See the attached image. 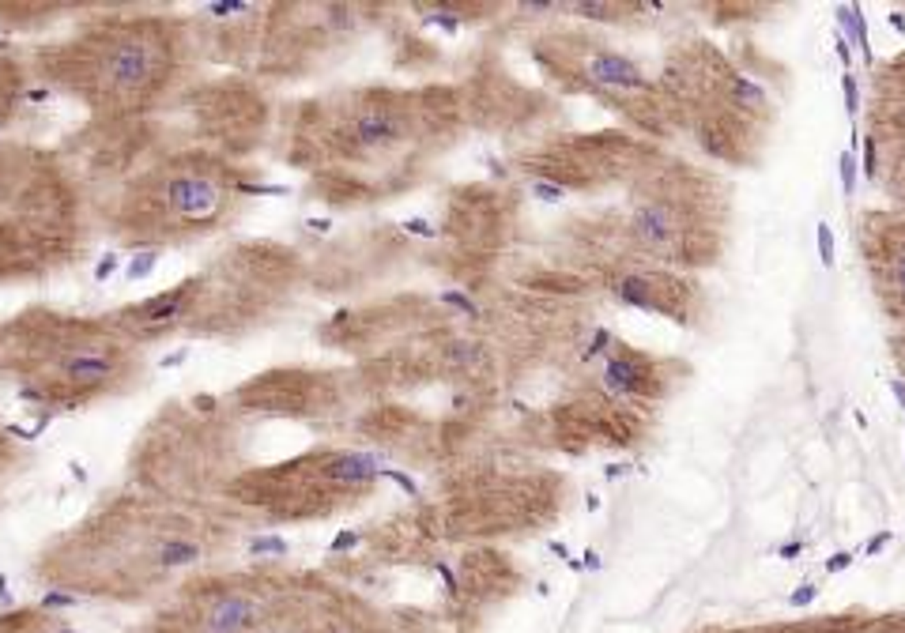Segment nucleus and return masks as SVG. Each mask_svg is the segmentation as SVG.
<instances>
[{
	"label": "nucleus",
	"mask_w": 905,
	"mask_h": 633,
	"mask_svg": "<svg viewBox=\"0 0 905 633\" xmlns=\"http://www.w3.org/2000/svg\"><path fill=\"white\" fill-rule=\"evenodd\" d=\"M166 72V45L148 30H129L114 38L99 57V87L110 98H136L151 91Z\"/></svg>",
	"instance_id": "f257e3e1"
},
{
	"label": "nucleus",
	"mask_w": 905,
	"mask_h": 633,
	"mask_svg": "<svg viewBox=\"0 0 905 633\" xmlns=\"http://www.w3.org/2000/svg\"><path fill=\"white\" fill-rule=\"evenodd\" d=\"M223 200H227V192H223L219 181L204 170H193V166L170 174V181L163 185V204L170 207L174 219L189 222V227L212 222L215 215H219Z\"/></svg>",
	"instance_id": "f03ea898"
},
{
	"label": "nucleus",
	"mask_w": 905,
	"mask_h": 633,
	"mask_svg": "<svg viewBox=\"0 0 905 633\" xmlns=\"http://www.w3.org/2000/svg\"><path fill=\"white\" fill-rule=\"evenodd\" d=\"M193 294H196V283H178V287H170V291L155 294V298L136 302V306H129L125 313H117V317H125V324L140 328V332H151V335H155V332L174 328L181 317H185Z\"/></svg>",
	"instance_id": "7ed1b4c3"
},
{
	"label": "nucleus",
	"mask_w": 905,
	"mask_h": 633,
	"mask_svg": "<svg viewBox=\"0 0 905 633\" xmlns=\"http://www.w3.org/2000/svg\"><path fill=\"white\" fill-rule=\"evenodd\" d=\"M257 622V607L253 599L227 592V596H215L212 607L200 619V633H250V626Z\"/></svg>",
	"instance_id": "20e7f679"
},
{
	"label": "nucleus",
	"mask_w": 905,
	"mask_h": 633,
	"mask_svg": "<svg viewBox=\"0 0 905 633\" xmlns=\"http://www.w3.org/2000/svg\"><path fill=\"white\" fill-rule=\"evenodd\" d=\"M404 132H407L404 117L389 106H370L351 121V136L363 147H389V143L404 140Z\"/></svg>",
	"instance_id": "39448f33"
},
{
	"label": "nucleus",
	"mask_w": 905,
	"mask_h": 633,
	"mask_svg": "<svg viewBox=\"0 0 905 633\" xmlns=\"http://www.w3.org/2000/svg\"><path fill=\"white\" fill-rule=\"evenodd\" d=\"M584 72H589L592 83H604V87H622V91H645L649 87V79L627 57H619V53H596V57H589Z\"/></svg>",
	"instance_id": "423d86ee"
},
{
	"label": "nucleus",
	"mask_w": 905,
	"mask_h": 633,
	"mask_svg": "<svg viewBox=\"0 0 905 633\" xmlns=\"http://www.w3.org/2000/svg\"><path fill=\"white\" fill-rule=\"evenodd\" d=\"M634 234L642 238L649 249H668L671 238L679 234V222H675V211L671 204H642L634 215Z\"/></svg>",
	"instance_id": "0eeeda50"
},
{
	"label": "nucleus",
	"mask_w": 905,
	"mask_h": 633,
	"mask_svg": "<svg viewBox=\"0 0 905 633\" xmlns=\"http://www.w3.org/2000/svg\"><path fill=\"white\" fill-rule=\"evenodd\" d=\"M325 475L332 479V483H343V486H366V483H374V479H381V464H378V456H370V453H343V456H336V460H328Z\"/></svg>",
	"instance_id": "6e6552de"
},
{
	"label": "nucleus",
	"mask_w": 905,
	"mask_h": 633,
	"mask_svg": "<svg viewBox=\"0 0 905 633\" xmlns=\"http://www.w3.org/2000/svg\"><path fill=\"white\" fill-rule=\"evenodd\" d=\"M645 377L649 373L634 358H611V362L604 366V388L611 392V396H634V392H642Z\"/></svg>",
	"instance_id": "1a4fd4ad"
},
{
	"label": "nucleus",
	"mask_w": 905,
	"mask_h": 633,
	"mask_svg": "<svg viewBox=\"0 0 905 633\" xmlns=\"http://www.w3.org/2000/svg\"><path fill=\"white\" fill-rule=\"evenodd\" d=\"M200 558H204V547H200L196 539H181V535H174V539L159 543L155 554H151V562L163 565V570H185V565H196Z\"/></svg>",
	"instance_id": "9d476101"
},
{
	"label": "nucleus",
	"mask_w": 905,
	"mask_h": 633,
	"mask_svg": "<svg viewBox=\"0 0 905 633\" xmlns=\"http://www.w3.org/2000/svg\"><path fill=\"white\" fill-rule=\"evenodd\" d=\"M837 15V27L845 30L848 45H860V57L864 64H871V38H868V19H864V8L856 4H837L834 8Z\"/></svg>",
	"instance_id": "9b49d317"
},
{
	"label": "nucleus",
	"mask_w": 905,
	"mask_h": 633,
	"mask_svg": "<svg viewBox=\"0 0 905 633\" xmlns=\"http://www.w3.org/2000/svg\"><path fill=\"white\" fill-rule=\"evenodd\" d=\"M615 294H619V302H627V306H634V309H649V313H664V317L671 313V309L664 306V302H656V298H653V291H649L645 279H634V276L619 279Z\"/></svg>",
	"instance_id": "f8f14e48"
},
{
	"label": "nucleus",
	"mask_w": 905,
	"mask_h": 633,
	"mask_svg": "<svg viewBox=\"0 0 905 633\" xmlns=\"http://www.w3.org/2000/svg\"><path fill=\"white\" fill-rule=\"evenodd\" d=\"M250 554L253 558H264V554L283 558L287 554V539H279V535H253L250 539Z\"/></svg>",
	"instance_id": "ddd939ff"
},
{
	"label": "nucleus",
	"mask_w": 905,
	"mask_h": 633,
	"mask_svg": "<svg viewBox=\"0 0 905 633\" xmlns=\"http://www.w3.org/2000/svg\"><path fill=\"white\" fill-rule=\"evenodd\" d=\"M837 174H841V192H845V196H853V192H856V174H860L853 151H841V155H837Z\"/></svg>",
	"instance_id": "4468645a"
},
{
	"label": "nucleus",
	"mask_w": 905,
	"mask_h": 633,
	"mask_svg": "<svg viewBox=\"0 0 905 633\" xmlns=\"http://www.w3.org/2000/svg\"><path fill=\"white\" fill-rule=\"evenodd\" d=\"M732 94H735L740 102H751V106H762V102H766V91H762L758 83H751L747 76H732Z\"/></svg>",
	"instance_id": "2eb2a0df"
},
{
	"label": "nucleus",
	"mask_w": 905,
	"mask_h": 633,
	"mask_svg": "<svg viewBox=\"0 0 905 633\" xmlns=\"http://www.w3.org/2000/svg\"><path fill=\"white\" fill-rule=\"evenodd\" d=\"M815 245H819L822 268H834V234H830V222H815Z\"/></svg>",
	"instance_id": "dca6fc26"
},
{
	"label": "nucleus",
	"mask_w": 905,
	"mask_h": 633,
	"mask_svg": "<svg viewBox=\"0 0 905 633\" xmlns=\"http://www.w3.org/2000/svg\"><path fill=\"white\" fill-rule=\"evenodd\" d=\"M528 192H532L536 200H543V204H562V200H566V189L555 185V181H532Z\"/></svg>",
	"instance_id": "f3484780"
},
{
	"label": "nucleus",
	"mask_w": 905,
	"mask_h": 633,
	"mask_svg": "<svg viewBox=\"0 0 905 633\" xmlns=\"http://www.w3.org/2000/svg\"><path fill=\"white\" fill-rule=\"evenodd\" d=\"M841 94H845V114L856 117V110H860V91H856V76L853 72L841 76Z\"/></svg>",
	"instance_id": "a211bd4d"
},
{
	"label": "nucleus",
	"mask_w": 905,
	"mask_h": 633,
	"mask_svg": "<svg viewBox=\"0 0 905 633\" xmlns=\"http://www.w3.org/2000/svg\"><path fill=\"white\" fill-rule=\"evenodd\" d=\"M442 306H453V309H460L464 317H479V306L468 298V294H460V291H445V294H442Z\"/></svg>",
	"instance_id": "6ab92c4d"
},
{
	"label": "nucleus",
	"mask_w": 905,
	"mask_h": 633,
	"mask_svg": "<svg viewBox=\"0 0 905 633\" xmlns=\"http://www.w3.org/2000/svg\"><path fill=\"white\" fill-rule=\"evenodd\" d=\"M449 358H453V366H479V347L476 343H453V351H449Z\"/></svg>",
	"instance_id": "aec40b11"
},
{
	"label": "nucleus",
	"mask_w": 905,
	"mask_h": 633,
	"mask_svg": "<svg viewBox=\"0 0 905 633\" xmlns=\"http://www.w3.org/2000/svg\"><path fill=\"white\" fill-rule=\"evenodd\" d=\"M155 264H159L155 253H140V256L129 264V271H125V276H129V279H143V276H151V271H155Z\"/></svg>",
	"instance_id": "412c9836"
},
{
	"label": "nucleus",
	"mask_w": 905,
	"mask_h": 633,
	"mask_svg": "<svg viewBox=\"0 0 905 633\" xmlns=\"http://www.w3.org/2000/svg\"><path fill=\"white\" fill-rule=\"evenodd\" d=\"M381 479H389V483H396L400 490L407 494V498H415V494H419V486H415V479H411V475H404V471H396V468H381Z\"/></svg>",
	"instance_id": "4be33fe9"
},
{
	"label": "nucleus",
	"mask_w": 905,
	"mask_h": 633,
	"mask_svg": "<svg viewBox=\"0 0 905 633\" xmlns=\"http://www.w3.org/2000/svg\"><path fill=\"white\" fill-rule=\"evenodd\" d=\"M79 599L72 596V592H45L42 596V607L45 611H65V607H76Z\"/></svg>",
	"instance_id": "5701e85b"
},
{
	"label": "nucleus",
	"mask_w": 905,
	"mask_h": 633,
	"mask_svg": "<svg viewBox=\"0 0 905 633\" xmlns=\"http://www.w3.org/2000/svg\"><path fill=\"white\" fill-rule=\"evenodd\" d=\"M611 340V332H607V328H596V332H592V340L584 343V351H581V358L584 362H589V358H596L600 351H604V343Z\"/></svg>",
	"instance_id": "b1692460"
},
{
	"label": "nucleus",
	"mask_w": 905,
	"mask_h": 633,
	"mask_svg": "<svg viewBox=\"0 0 905 633\" xmlns=\"http://www.w3.org/2000/svg\"><path fill=\"white\" fill-rule=\"evenodd\" d=\"M815 599H819V584H800V588L789 596V603L792 607H811Z\"/></svg>",
	"instance_id": "393cba45"
},
{
	"label": "nucleus",
	"mask_w": 905,
	"mask_h": 633,
	"mask_svg": "<svg viewBox=\"0 0 905 633\" xmlns=\"http://www.w3.org/2000/svg\"><path fill=\"white\" fill-rule=\"evenodd\" d=\"M404 230L415 238H438V227H430L427 219H404Z\"/></svg>",
	"instance_id": "a878e982"
},
{
	"label": "nucleus",
	"mask_w": 905,
	"mask_h": 633,
	"mask_svg": "<svg viewBox=\"0 0 905 633\" xmlns=\"http://www.w3.org/2000/svg\"><path fill=\"white\" fill-rule=\"evenodd\" d=\"M351 547H358V532H340L332 543H328L332 554H343V550H351Z\"/></svg>",
	"instance_id": "bb28decb"
},
{
	"label": "nucleus",
	"mask_w": 905,
	"mask_h": 633,
	"mask_svg": "<svg viewBox=\"0 0 905 633\" xmlns=\"http://www.w3.org/2000/svg\"><path fill=\"white\" fill-rule=\"evenodd\" d=\"M879 170V158H875V140H864V178H875Z\"/></svg>",
	"instance_id": "cd10ccee"
},
{
	"label": "nucleus",
	"mask_w": 905,
	"mask_h": 633,
	"mask_svg": "<svg viewBox=\"0 0 905 633\" xmlns=\"http://www.w3.org/2000/svg\"><path fill=\"white\" fill-rule=\"evenodd\" d=\"M117 264H121V256H117V253H106V260L94 268V279H99V283H106V279L117 271Z\"/></svg>",
	"instance_id": "c85d7f7f"
},
{
	"label": "nucleus",
	"mask_w": 905,
	"mask_h": 633,
	"mask_svg": "<svg viewBox=\"0 0 905 633\" xmlns=\"http://www.w3.org/2000/svg\"><path fill=\"white\" fill-rule=\"evenodd\" d=\"M427 23H434V27H442V30H449V34H456V27H460V19L449 12H434V15H427Z\"/></svg>",
	"instance_id": "c756f323"
},
{
	"label": "nucleus",
	"mask_w": 905,
	"mask_h": 633,
	"mask_svg": "<svg viewBox=\"0 0 905 633\" xmlns=\"http://www.w3.org/2000/svg\"><path fill=\"white\" fill-rule=\"evenodd\" d=\"M856 562V554H848V550H837L834 558H826V573H841V570H848V565Z\"/></svg>",
	"instance_id": "7c9ffc66"
},
{
	"label": "nucleus",
	"mask_w": 905,
	"mask_h": 633,
	"mask_svg": "<svg viewBox=\"0 0 905 633\" xmlns=\"http://www.w3.org/2000/svg\"><path fill=\"white\" fill-rule=\"evenodd\" d=\"M834 50H837V61L845 64V72H848V64H853V45H848V38L841 34V30L834 34Z\"/></svg>",
	"instance_id": "2f4dec72"
},
{
	"label": "nucleus",
	"mask_w": 905,
	"mask_h": 633,
	"mask_svg": "<svg viewBox=\"0 0 905 633\" xmlns=\"http://www.w3.org/2000/svg\"><path fill=\"white\" fill-rule=\"evenodd\" d=\"M891 539H894V535H891V528H886V532H879V535H871V539H868V547H864V554H868V558H871V554H879V550H883Z\"/></svg>",
	"instance_id": "473e14b6"
},
{
	"label": "nucleus",
	"mask_w": 905,
	"mask_h": 633,
	"mask_svg": "<svg viewBox=\"0 0 905 633\" xmlns=\"http://www.w3.org/2000/svg\"><path fill=\"white\" fill-rule=\"evenodd\" d=\"M438 577L445 581V592H449V596H456V592H460V584H456V577H453V570H449L445 562H438Z\"/></svg>",
	"instance_id": "72a5a7b5"
},
{
	"label": "nucleus",
	"mask_w": 905,
	"mask_h": 633,
	"mask_svg": "<svg viewBox=\"0 0 905 633\" xmlns=\"http://www.w3.org/2000/svg\"><path fill=\"white\" fill-rule=\"evenodd\" d=\"M777 554H781L784 562H792V558H796V554H804V543H800V539H792V543H784V547L777 550Z\"/></svg>",
	"instance_id": "f704fd0d"
},
{
	"label": "nucleus",
	"mask_w": 905,
	"mask_h": 633,
	"mask_svg": "<svg viewBox=\"0 0 905 633\" xmlns=\"http://www.w3.org/2000/svg\"><path fill=\"white\" fill-rule=\"evenodd\" d=\"M600 565H604V562H600L596 550H584V554H581V570H592V573H596Z\"/></svg>",
	"instance_id": "c9c22d12"
},
{
	"label": "nucleus",
	"mask_w": 905,
	"mask_h": 633,
	"mask_svg": "<svg viewBox=\"0 0 905 633\" xmlns=\"http://www.w3.org/2000/svg\"><path fill=\"white\" fill-rule=\"evenodd\" d=\"M886 384H891V396H894V399H898V404H902V411H905V381H898V377H891V381H886Z\"/></svg>",
	"instance_id": "e433bc0d"
},
{
	"label": "nucleus",
	"mask_w": 905,
	"mask_h": 633,
	"mask_svg": "<svg viewBox=\"0 0 905 633\" xmlns=\"http://www.w3.org/2000/svg\"><path fill=\"white\" fill-rule=\"evenodd\" d=\"M894 279H898V291L905 294V253L898 256V264H894Z\"/></svg>",
	"instance_id": "4c0bfd02"
},
{
	"label": "nucleus",
	"mask_w": 905,
	"mask_h": 633,
	"mask_svg": "<svg viewBox=\"0 0 905 633\" xmlns=\"http://www.w3.org/2000/svg\"><path fill=\"white\" fill-rule=\"evenodd\" d=\"M185 358H189V351H174V355H166V358H163V366L170 370V366H181Z\"/></svg>",
	"instance_id": "58836bf2"
},
{
	"label": "nucleus",
	"mask_w": 905,
	"mask_h": 633,
	"mask_svg": "<svg viewBox=\"0 0 905 633\" xmlns=\"http://www.w3.org/2000/svg\"><path fill=\"white\" fill-rule=\"evenodd\" d=\"M886 23H891L898 34H905V15H902V12H891V15H886Z\"/></svg>",
	"instance_id": "ea45409f"
},
{
	"label": "nucleus",
	"mask_w": 905,
	"mask_h": 633,
	"mask_svg": "<svg viewBox=\"0 0 905 633\" xmlns=\"http://www.w3.org/2000/svg\"><path fill=\"white\" fill-rule=\"evenodd\" d=\"M15 599H12V592H8V581L0 577V607H12Z\"/></svg>",
	"instance_id": "a19ab883"
},
{
	"label": "nucleus",
	"mask_w": 905,
	"mask_h": 633,
	"mask_svg": "<svg viewBox=\"0 0 905 633\" xmlns=\"http://www.w3.org/2000/svg\"><path fill=\"white\" fill-rule=\"evenodd\" d=\"M525 8L528 12H551L555 4H551V0H532V4H525Z\"/></svg>",
	"instance_id": "79ce46f5"
},
{
	"label": "nucleus",
	"mask_w": 905,
	"mask_h": 633,
	"mask_svg": "<svg viewBox=\"0 0 905 633\" xmlns=\"http://www.w3.org/2000/svg\"><path fill=\"white\" fill-rule=\"evenodd\" d=\"M578 12H584V15H596V19H600V12H604V4H578Z\"/></svg>",
	"instance_id": "37998d69"
},
{
	"label": "nucleus",
	"mask_w": 905,
	"mask_h": 633,
	"mask_svg": "<svg viewBox=\"0 0 905 633\" xmlns=\"http://www.w3.org/2000/svg\"><path fill=\"white\" fill-rule=\"evenodd\" d=\"M551 550H555L558 558H566V562H570V550H566V543H558V539H555V543H551Z\"/></svg>",
	"instance_id": "c03bdc74"
},
{
	"label": "nucleus",
	"mask_w": 905,
	"mask_h": 633,
	"mask_svg": "<svg viewBox=\"0 0 905 633\" xmlns=\"http://www.w3.org/2000/svg\"><path fill=\"white\" fill-rule=\"evenodd\" d=\"M309 227H314V230H317V234H325V230H328V227H332V222H328V219H309Z\"/></svg>",
	"instance_id": "a18cd8bd"
},
{
	"label": "nucleus",
	"mask_w": 905,
	"mask_h": 633,
	"mask_svg": "<svg viewBox=\"0 0 905 633\" xmlns=\"http://www.w3.org/2000/svg\"><path fill=\"white\" fill-rule=\"evenodd\" d=\"M627 475V468H619V464H611V468H607V479H622Z\"/></svg>",
	"instance_id": "49530a36"
},
{
	"label": "nucleus",
	"mask_w": 905,
	"mask_h": 633,
	"mask_svg": "<svg viewBox=\"0 0 905 633\" xmlns=\"http://www.w3.org/2000/svg\"><path fill=\"white\" fill-rule=\"evenodd\" d=\"M584 506H589V512H596V509H600V498H596V494H589V498H584Z\"/></svg>",
	"instance_id": "de8ad7c7"
},
{
	"label": "nucleus",
	"mask_w": 905,
	"mask_h": 633,
	"mask_svg": "<svg viewBox=\"0 0 905 633\" xmlns=\"http://www.w3.org/2000/svg\"><path fill=\"white\" fill-rule=\"evenodd\" d=\"M57 633H76V630H57Z\"/></svg>",
	"instance_id": "09e8293b"
},
{
	"label": "nucleus",
	"mask_w": 905,
	"mask_h": 633,
	"mask_svg": "<svg viewBox=\"0 0 905 633\" xmlns=\"http://www.w3.org/2000/svg\"><path fill=\"white\" fill-rule=\"evenodd\" d=\"M902 445H905V434H902Z\"/></svg>",
	"instance_id": "8fccbe9b"
},
{
	"label": "nucleus",
	"mask_w": 905,
	"mask_h": 633,
	"mask_svg": "<svg viewBox=\"0 0 905 633\" xmlns=\"http://www.w3.org/2000/svg\"><path fill=\"white\" fill-rule=\"evenodd\" d=\"M332 633H343V630H332Z\"/></svg>",
	"instance_id": "3c124183"
}]
</instances>
